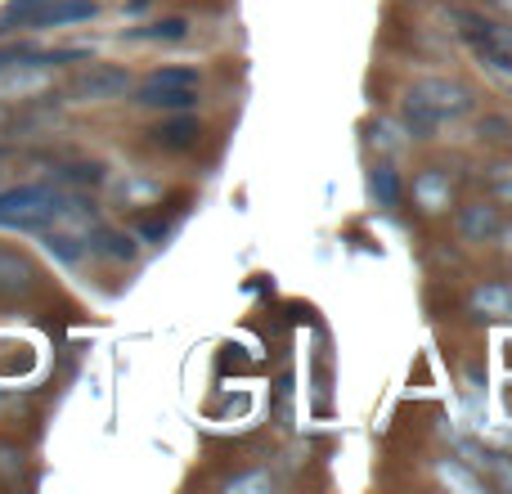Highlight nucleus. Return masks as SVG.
I'll return each instance as SVG.
<instances>
[{
	"label": "nucleus",
	"instance_id": "f03ea898",
	"mask_svg": "<svg viewBox=\"0 0 512 494\" xmlns=\"http://www.w3.org/2000/svg\"><path fill=\"white\" fill-rule=\"evenodd\" d=\"M63 203L68 194L50 185H14V189H0V225L5 230H27V234H41L50 225H59Z\"/></svg>",
	"mask_w": 512,
	"mask_h": 494
},
{
	"label": "nucleus",
	"instance_id": "6ab92c4d",
	"mask_svg": "<svg viewBox=\"0 0 512 494\" xmlns=\"http://www.w3.org/2000/svg\"><path fill=\"white\" fill-rule=\"evenodd\" d=\"M63 180H72V185H99V180H104V167H95V162H81V167L63 171Z\"/></svg>",
	"mask_w": 512,
	"mask_h": 494
},
{
	"label": "nucleus",
	"instance_id": "dca6fc26",
	"mask_svg": "<svg viewBox=\"0 0 512 494\" xmlns=\"http://www.w3.org/2000/svg\"><path fill=\"white\" fill-rule=\"evenodd\" d=\"M369 185H373V198H378L382 207H396V203H400V180H396V171H391V167H378V171H373Z\"/></svg>",
	"mask_w": 512,
	"mask_h": 494
},
{
	"label": "nucleus",
	"instance_id": "aec40b11",
	"mask_svg": "<svg viewBox=\"0 0 512 494\" xmlns=\"http://www.w3.org/2000/svg\"><path fill=\"white\" fill-rule=\"evenodd\" d=\"M243 490H274V477H270V472H252V477H234V481H230V494H243Z\"/></svg>",
	"mask_w": 512,
	"mask_h": 494
},
{
	"label": "nucleus",
	"instance_id": "1a4fd4ad",
	"mask_svg": "<svg viewBox=\"0 0 512 494\" xmlns=\"http://www.w3.org/2000/svg\"><path fill=\"white\" fill-rule=\"evenodd\" d=\"M86 247L99 256H113V261H131L135 256V239L131 234H117V230H99V225H90L86 230Z\"/></svg>",
	"mask_w": 512,
	"mask_h": 494
},
{
	"label": "nucleus",
	"instance_id": "9d476101",
	"mask_svg": "<svg viewBox=\"0 0 512 494\" xmlns=\"http://www.w3.org/2000/svg\"><path fill=\"white\" fill-rule=\"evenodd\" d=\"M153 140L162 144V149H194V140H198V122L194 117H176V122H162L158 131H153Z\"/></svg>",
	"mask_w": 512,
	"mask_h": 494
},
{
	"label": "nucleus",
	"instance_id": "412c9836",
	"mask_svg": "<svg viewBox=\"0 0 512 494\" xmlns=\"http://www.w3.org/2000/svg\"><path fill=\"white\" fill-rule=\"evenodd\" d=\"M27 59H45V54H36L32 45H9V50H0V72L14 68V63H27Z\"/></svg>",
	"mask_w": 512,
	"mask_h": 494
},
{
	"label": "nucleus",
	"instance_id": "f257e3e1",
	"mask_svg": "<svg viewBox=\"0 0 512 494\" xmlns=\"http://www.w3.org/2000/svg\"><path fill=\"white\" fill-rule=\"evenodd\" d=\"M463 113H472V95L459 81H445V77L418 81L405 99V122H409V131L423 135V140H432L445 117H463Z\"/></svg>",
	"mask_w": 512,
	"mask_h": 494
},
{
	"label": "nucleus",
	"instance_id": "f3484780",
	"mask_svg": "<svg viewBox=\"0 0 512 494\" xmlns=\"http://www.w3.org/2000/svg\"><path fill=\"white\" fill-rule=\"evenodd\" d=\"M131 41H185V23H180V18H167V23H153V27L131 32Z\"/></svg>",
	"mask_w": 512,
	"mask_h": 494
},
{
	"label": "nucleus",
	"instance_id": "f8f14e48",
	"mask_svg": "<svg viewBox=\"0 0 512 494\" xmlns=\"http://www.w3.org/2000/svg\"><path fill=\"white\" fill-rule=\"evenodd\" d=\"M41 239H45V252L59 256L63 265H77L81 256H86V239H77V234H68V230H41Z\"/></svg>",
	"mask_w": 512,
	"mask_h": 494
},
{
	"label": "nucleus",
	"instance_id": "39448f33",
	"mask_svg": "<svg viewBox=\"0 0 512 494\" xmlns=\"http://www.w3.org/2000/svg\"><path fill=\"white\" fill-rule=\"evenodd\" d=\"M131 90V72L126 68H90L81 81H72L68 95L77 104H99V99H117Z\"/></svg>",
	"mask_w": 512,
	"mask_h": 494
},
{
	"label": "nucleus",
	"instance_id": "20e7f679",
	"mask_svg": "<svg viewBox=\"0 0 512 494\" xmlns=\"http://www.w3.org/2000/svg\"><path fill=\"white\" fill-rule=\"evenodd\" d=\"M194 90H198V68H158L140 81L135 104L185 113V108H194Z\"/></svg>",
	"mask_w": 512,
	"mask_h": 494
},
{
	"label": "nucleus",
	"instance_id": "a211bd4d",
	"mask_svg": "<svg viewBox=\"0 0 512 494\" xmlns=\"http://www.w3.org/2000/svg\"><path fill=\"white\" fill-rule=\"evenodd\" d=\"M441 481H445V486H459V490H468V494H481V481L472 477V472H463L459 463H441Z\"/></svg>",
	"mask_w": 512,
	"mask_h": 494
},
{
	"label": "nucleus",
	"instance_id": "5701e85b",
	"mask_svg": "<svg viewBox=\"0 0 512 494\" xmlns=\"http://www.w3.org/2000/svg\"><path fill=\"white\" fill-rule=\"evenodd\" d=\"M499 194H504V198H512V180H499Z\"/></svg>",
	"mask_w": 512,
	"mask_h": 494
},
{
	"label": "nucleus",
	"instance_id": "4be33fe9",
	"mask_svg": "<svg viewBox=\"0 0 512 494\" xmlns=\"http://www.w3.org/2000/svg\"><path fill=\"white\" fill-rule=\"evenodd\" d=\"M144 5H149V0H126V9H131V14H140Z\"/></svg>",
	"mask_w": 512,
	"mask_h": 494
},
{
	"label": "nucleus",
	"instance_id": "6e6552de",
	"mask_svg": "<svg viewBox=\"0 0 512 494\" xmlns=\"http://www.w3.org/2000/svg\"><path fill=\"white\" fill-rule=\"evenodd\" d=\"M99 5L95 0H54V5L36 9L32 18H27V27H68V23H86V18H95Z\"/></svg>",
	"mask_w": 512,
	"mask_h": 494
},
{
	"label": "nucleus",
	"instance_id": "393cba45",
	"mask_svg": "<svg viewBox=\"0 0 512 494\" xmlns=\"http://www.w3.org/2000/svg\"><path fill=\"white\" fill-rule=\"evenodd\" d=\"M504 243H508V247H512V230H504Z\"/></svg>",
	"mask_w": 512,
	"mask_h": 494
},
{
	"label": "nucleus",
	"instance_id": "2eb2a0df",
	"mask_svg": "<svg viewBox=\"0 0 512 494\" xmlns=\"http://www.w3.org/2000/svg\"><path fill=\"white\" fill-rule=\"evenodd\" d=\"M45 5H54V0H9V5L0 9V36L27 27V18H32L36 9H45Z\"/></svg>",
	"mask_w": 512,
	"mask_h": 494
},
{
	"label": "nucleus",
	"instance_id": "4468645a",
	"mask_svg": "<svg viewBox=\"0 0 512 494\" xmlns=\"http://www.w3.org/2000/svg\"><path fill=\"white\" fill-rule=\"evenodd\" d=\"M472 310H481V315H512V288H499V283L477 288L472 292Z\"/></svg>",
	"mask_w": 512,
	"mask_h": 494
},
{
	"label": "nucleus",
	"instance_id": "0eeeda50",
	"mask_svg": "<svg viewBox=\"0 0 512 494\" xmlns=\"http://www.w3.org/2000/svg\"><path fill=\"white\" fill-rule=\"evenodd\" d=\"M32 283H36L32 261L23 252H14V247H0V297H23V292H32Z\"/></svg>",
	"mask_w": 512,
	"mask_h": 494
},
{
	"label": "nucleus",
	"instance_id": "423d86ee",
	"mask_svg": "<svg viewBox=\"0 0 512 494\" xmlns=\"http://www.w3.org/2000/svg\"><path fill=\"white\" fill-rule=\"evenodd\" d=\"M45 86H50V63L45 59H27L0 72V99H32Z\"/></svg>",
	"mask_w": 512,
	"mask_h": 494
},
{
	"label": "nucleus",
	"instance_id": "b1692460",
	"mask_svg": "<svg viewBox=\"0 0 512 494\" xmlns=\"http://www.w3.org/2000/svg\"><path fill=\"white\" fill-rule=\"evenodd\" d=\"M495 5H499V9H504V14H512V0H495Z\"/></svg>",
	"mask_w": 512,
	"mask_h": 494
},
{
	"label": "nucleus",
	"instance_id": "7ed1b4c3",
	"mask_svg": "<svg viewBox=\"0 0 512 494\" xmlns=\"http://www.w3.org/2000/svg\"><path fill=\"white\" fill-rule=\"evenodd\" d=\"M459 23H463V36H468L472 54H477L481 72L512 95V32L481 23L477 14H459Z\"/></svg>",
	"mask_w": 512,
	"mask_h": 494
},
{
	"label": "nucleus",
	"instance_id": "a878e982",
	"mask_svg": "<svg viewBox=\"0 0 512 494\" xmlns=\"http://www.w3.org/2000/svg\"><path fill=\"white\" fill-rule=\"evenodd\" d=\"M0 126H5V108H0Z\"/></svg>",
	"mask_w": 512,
	"mask_h": 494
},
{
	"label": "nucleus",
	"instance_id": "ddd939ff",
	"mask_svg": "<svg viewBox=\"0 0 512 494\" xmlns=\"http://www.w3.org/2000/svg\"><path fill=\"white\" fill-rule=\"evenodd\" d=\"M414 194L423 198V207H427V212H441V207L450 203V180H445L441 171H427V176H418Z\"/></svg>",
	"mask_w": 512,
	"mask_h": 494
},
{
	"label": "nucleus",
	"instance_id": "9b49d317",
	"mask_svg": "<svg viewBox=\"0 0 512 494\" xmlns=\"http://www.w3.org/2000/svg\"><path fill=\"white\" fill-rule=\"evenodd\" d=\"M459 230H463V239H472V243H486L490 234L499 230V221H495V207H463V216H459Z\"/></svg>",
	"mask_w": 512,
	"mask_h": 494
}]
</instances>
